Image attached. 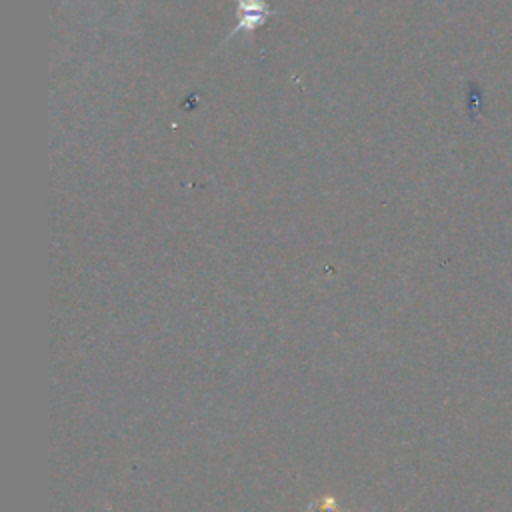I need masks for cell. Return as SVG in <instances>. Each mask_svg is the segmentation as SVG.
<instances>
[{"label": "cell", "mask_w": 512, "mask_h": 512, "mask_svg": "<svg viewBox=\"0 0 512 512\" xmlns=\"http://www.w3.org/2000/svg\"><path fill=\"white\" fill-rule=\"evenodd\" d=\"M234 2H236V26L226 36V40L254 32L256 28L264 26L268 18L276 14V10H272L266 0H234Z\"/></svg>", "instance_id": "cell-1"}, {"label": "cell", "mask_w": 512, "mask_h": 512, "mask_svg": "<svg viewBox=\"0 0 512 512\" xmlns=\"http://www.w3.org/2000/svg\"><path fill=\"white\" fill-rule=\"evenodd\" d=\"M314 506L318 512H338L340 510L338 500L334 496H322L320 500L314 502Z\"/></svg>", "instance_id": "cell-2"}]
</instances>
